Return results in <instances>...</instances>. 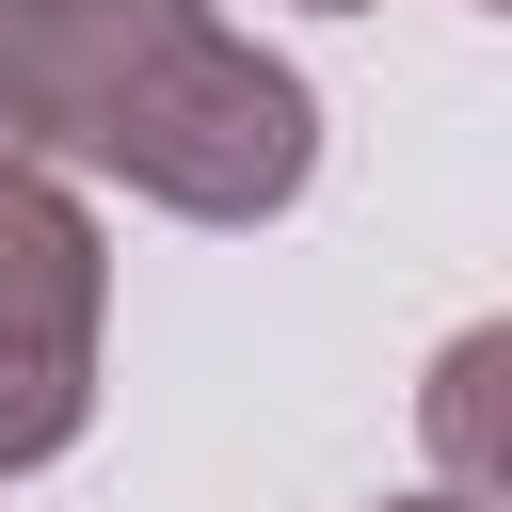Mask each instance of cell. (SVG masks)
Returning <instances> with one entry per match:
<instances>
[{"label":"cell","instance_id":"6da1fadb","mask_svg":"<svg viewBox=\"0 0 512 512\" xmlns=\"http://www.w3.org/2000/svg\"><path fill=\"white\" fill-rule=\"evenodd\" d=\"M0 160H96L176 224H272L320 96L208 0H0Z\"/></svg>","mask_w":512,"mask_h":512},{"label":"cell","instance_id":"7a4b0ae2","mask_svg":"<svg viewBox=\"0 0 512 512\" xmlns=\"http://www.w3.org/2000/svg\"><path fill=\"white\" fill-rule=\"evenodd\" d=\"M96 304H112L96 208L48 160H0V480L80 448V416H96Z\"/></svg>","mask_w":512,"mask_h":512},{"label":"cell","instance_id":"3957f363","mask_svg":"<svg viewBox=\"0 0 512 512\" xmlns=\"http://www.w3.org/2000/svg\"><path fill=\"white\" fill-rule=\"evenodd\" d=\"M416 448H432L448 496L512 512V320H464V336L432 352V384H416Z\"/></svg>","mask_w":512,"mask_h":512},{"label":"cell","instance_id":"277c9868","mask_svg":"<svg viewBox=\"0 0 512 512\" xmlns=\"http://www.w3.org/2000/svg\"><path fill=\"white\" fill-rule=\"evenodd\" d=\"M384 512H480V496H384Z\"/></svg>","mask_w":512,"mask_h":512},{"label":"cell","instance_id":"5b68a950","mask_svg":"<svg viewBox=\"0 0 512 512\" xmlns=\"http://www.w3.org/2000/svg\"><path fill=\"white\" fill-rule=\"evenodd\" d=\"M320 16H352V0H320Z\"/></svg>","mask_w":512,"mask_h":512},{"label":"cell","instance_id":"8992f818","mask_svg":"<svg viewBox=\"0 0 512 512\" xmlns=\"http://www.w3.org/2000/svg\"><path fill=\"white\" fill-rule=\"evenodd\" d=\"M496 16H512V0H496Z\"/></svg>","mask_w":512,"mask_h":512}]
</instances>
